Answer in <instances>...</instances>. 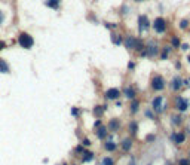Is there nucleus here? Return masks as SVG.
I'll list each match as a JSON object with an SVG mask.
<instances>
[{"label":"nucleus","mask_w":190,"mask_h":165,"mask_svg":"<svg viewBox=\"0 0 190 165\" xmlns=\"http://www.w3.org/2000/svg\"><path fill=\"white\" fill-rule=\"evenodd\" d=\"M129 129H131L132 133H137V124H135V122H131V125H129Z\"/></svg>","instance_id":"5701e85b"},{"label":"nucleus","mask_w":190,"mask_h":165,"mask_svg":"<svg viewBox=\"0 0 190 165\" xmlns=\"http://www.w3.org/2000/svg\"><path fill=\"white\" fill-rule=\"evenodd\" d=\"M46 5L49 7H52V9H58V6H59V0H48Z\"/></svg>","instance_id":"ddd939ff"},{"label":"nucleus","mask_w":190,"mask_h":165,"mask_svg":"<svg viewBox=\"0 0 190 165\" xmlns=\"http://www.w3.org/2000/svg\"><path fill=\"white\" fill-rule=\"evenodd\" d=\"M189 61H190V57H189Z\"/></svg>","instance_id":"c9c22d12"},{"label":"nucleus","mask_w":190,"mask_h":165,"mask_svg":"<svg viewBox=\"0 0 190 165\" xmlns=\"http://www.w3.org/2000/svg\"><path fill=\"white\" fill-rule=\"evenodd\" d=\"M71 113H73L74 116H77V113H79V110H77V109H71Z\"/></svg>","instance_id":"7c9ffc66"},{"label":"nucleus","mask_w":190,"mask_h":165,"mask_svg":"<svg viewBox=\"0 0 190 165\" xmlns=\"http://www.w3.org/2000/svg\"><path fill=\"white\" fill-rule=\"evenodd\" d=\"M125 94H126V97L131 98V100L135 97V91H134L132 88H126V89H125Z\"/></svg>","instance_id":"dca6fc26"},{"label":"nucleus","mask_w":190,"mask_h":165,"mask_svg":"<svg viewBox=\"0 0 190 165\" xmlns=\"http://www.w3.org/2000/svg\"><path fill=\"white\" fill-rule=\"evenodd\" d=\"M9 72V67H7V64L3 61V60H0V73H7Z\"/></svg>","instance_id":"4468645a"},{"label":"nucleus","mask_w":190,"mask_h":165,"mask_svg":"<svg viewBox=\"0 0 190 165\" xmlns=\"http://www.w3.org/2000/svg\"><path fill=\"white\" fill-rule=\"evenodd\" d=\"M113 42H115V45H120L122 43V37H116V36H113Z\"/></svg>","instance_id":"4be33fe9"},{"label":"nucleus","mask_w":190,"mask_h":165,"mask_svg":"<svg viewBox=\"0 0 190 165\" xmlns=\"http://www.w3.org/2000/svg\"><path fill=\"white\" fill-rule=\"evenodd\" d=\"M102 165H113V159L111 158H104L102 159Z\"/></svg>","instance_id":"412c9836"},{"label":"nucleus","mask_w":190,"mask_h":165,"mask_svg":"<svg viewBox=\"0 0 190 165\" xmlns=\"http://www.w3.org/2000/svg\"><path fill=\"white\" fill-rule=\"evenodd\" d=\"M153 27H154V30H156L158 33H163L166 30V21L163 18H156L154 22H153Z\"/></svg>","instance_id":"7ed1b4c3"},{"label":"nucleus","mask_w":190,"mask_h":165,"mask_svg":"<svg viewBox=\"0 0 190 165\" xmlns=\"http://www.w3.org/2000/svg\"><path fill=\"white\" fill-rule=\"evenodd\" d=\"M180 86H181V79L180 77H174V80H172V89L177 91V89H180Z\"/></svg>","instance_id":"9b49d317"},{"label":"nucleus","mask_w":190,"mask_h":165,"mask_svg":"<svg viewBox=\"0 0 190 165\" xmlns=\"http://www.w3.org/2000/svg\"><path fill=\"white\" fill-rule=\"evenodd\" d=\"M172 45H174V46H178V45H180V40H178L177 37H174V39H172Z\"/></svg>","instance_id":"393cba45"},{"label":"nucleus","mask_w":190,"mask_h":165,"mask_svg":"<svg viewBox=\"0 0 190 165\" xmlns=\"http://www.w3.org/2000/svg\"><path fill=\"white\" fill-rule=\"evenodd\" d=\"M180 120H181V119L177 118V116H175V118H172V122H174V125H178V124H180Z\"/></svg>","instance_id":"bb28decb"},{"label":"nucleus","mask_w":190,"mask_h":165,"mask_svg":"<svg viewBox=\"0 0 190 165\" xmlns=\"http://www.w3.org/2000/svg\"><path fill=\"white\" fill-rule=\"evenodd\" d=\"M131 110H132V113H137V110H138V101L132 98V104H131Z\"/></svg>","instance_id":"6ab92c4d"},{"label":"nucleus","mask_w":190,"mask_h":165,"mask_svg":"<svg viewBox=\"0 0 190 165\" xmlns=\"http://www.w3.org/2000/svg\"><path fill=\"white\" fill-rule=\"evenodd\" d=\"M18 43H20V45H21L22 48L28 49V48H31V46H33L34 40H33V37L30 36V34L22 33V34H20V37H18Z\"/></svg>","instance_id":"f257e3e1"},{"label":"nucleus","mask_w":190,"mask_h":165,"mask_svg":"<svg viewBox=\"0 0 190 165\" xmlns=\"http://www.w3.org/2000/svg\"><path fill=\"white\" fill-rule=\"evenodd\" d=\"M146 52H147V55H156L158 54V46H156V43H154V42H149V46H147V51H146Z\"/></svg>","instance_id":"423d86ee"},{"label":"nucleus","mask_w":190,"mask_h":165,"mask_svg":"<svg viewBox=\"0 0 190 165\" xmlns=\"http://www.w3.org/2000/svg\"><path fill=\"white\" fill-rule=\"evenodd\" d=\"M180 165H190V162H189V159H181Z\"/></svg>","instance_id":"a878e982"},{"label":"nucleus","mask_w":190,"mask_h":165,"mask_svg":"<svg viewBox=\"0 0 190 165\" xmlns=\"http://www.w3.org/2000/svg\"><path fill=\"white\" fill-rule=\"evenodd\" d=\"M108 126H110V129H111V131H116V129H119L120 124H119V120H117V119H111Z\"/></svg>","instance_id":"9d476101"},{"label":"nucleus","mask_w":190,"mask_h":165,"mask_svg":"<svg viewBox=\"0 0 190 165\" xmlns=\"http://www.w3.org/2000/svg\"><path fill=\"white\" fill-rule=\"evenodd\" d=\"M115 147H116V146H115L113 143H107V144H106V149H107V150H115Z\"/></svg>","instance_id":"b1692460"},{"label":"nucleus","mask_w":190,"mask_h":165,"mask_svg":"<svg viewBox=\"0 0 190 165\" xmlns=\"http://www.w3.org/2000/svg\"><path fill=\"white\" fill-rule=\"evenodd\" d=\"M174 140H175V143H183L186 140V135L184 134H174Z\"/></svg>","instance_id":"2eb2a0df"},{"label":"nucleus","mask_w":190,"mask_h":165,"mask_svg":"<svg viewBox=\"0 0 190 165\" xmlns=\"http://www.w3.org/2000/svg\"><path fill=\"white\" fill-rule=\"evenodd\" d=\"M177 107H178L180 112H184V110L187 109V100L178 97V98H177Z\"/></svg>","instance_id":"0eeeda50"},{"label":"nucleus","mask_w":190,"mask_h":165,"mask_svg":"<svg viewBox=\"0 0 190 165\" xmlns=\"http://www.w3.org/2000/svg\"><path fill=\"white\" fill-rule=\"evenodd\" d=\"M2 21H3V14L0 12V24H2Z\"/></svg>","instance_id":"473e14b6"},{"label":"nucleus","mask_w":190,"mask_h":165,"mask_svg":"<svg viewBox=\"0 0 190 165\" xmlns=\"http://www.w3.org/2000/svg\"><path fill=\"white\" fill-rule=\"evenodd\" d=\"M137 40H138V39L128 37V39H126V46H128V48H132V49H135V46H137Z\"/></svg>","instance_id":"1a4fd4ad"},{"label":"nucleus","mask_w":190,"mask_h":165,"mask_svg":"<svg viewBox=\"0 0 190 165\" xmlns=\"http://www.w3.org/2000/svg\"><path fill=\"white\" fill-rule=\"evenodd\" d=\"M152 86H153V89H156V91H162L165 88V80H163V77L162 76H154L153 80H152Z\"/></svg>","instance_id":"f03ea898"},{"label":"nucleus","mask_w":190,"mask_h":165,"mask_svg":"<svg viewBox=\"0 0 190 165\" xmlns=\"http://www.w3.org/2000/svg\"><path fill=\"white\" fill-rule=\"evenodd\" d=\"M3 46H5V43H3V42H0V49H2Z\"/></svg>","instance_id":"72a5a7b5"},{"label":"nucleus","mask_w":190,"mask_h":165,"mask_svg":"<svg viewBox=\"0 0 190 165\" xmlns=\"http://www.w3.org/2000/svg\"><path fill=\"white\" fill-rule=\"evenodd\" d=\"M134 67H135V64H134V63H129V64H128V68H129V70H132Z\"/></svg>","instance_id":"c756f323"},{"label":"nucleus","mask_w":190,"mask_h":165,"mask_svg":"<svg viewBox=\"0 0 190 165\" xmlns=\"http://www.w3.org/2000/svg\"><path fill=\"white\" fill-rule=\"evenodd\" d=\"M162 101H163V98H162V97H156V98L153 100V107H154V110L160 112V106H162Z\"/></svg>","instance_id":"6e6552de"},{"label":"nucleus","mask_w":190,"mask_h":165,"mask_svg":"<svg viewBox=\"0 0 190 165\" xmlns=\"http://www.w3.org/2000/svg\"><path fill=\"white\" fill-rule=\"evenodd\" d=\"M104 110H106L104 106H102V107H95V109H94V113H95V115H101Z\"/></svg>","instance_id":"aec40b11"},{"label":"nucleus","mask_w":190,"mask_h":165,"mask_svg":"<svg viewBox=\"0 0 190 165\" xmlns=\"http://www.w3.org/2000/svg\"><path fill=\"white\" fill-rule=\"evenodd\" d=\"M138 27H140V31H144L149 28V20L146 15H141L140 18H138Z\"/></svg>","instance_id":"20e7f679"},{"label":"nucleus","mask_w":190,"mask_h":165,"mask_svg":"<svg viewBox=\"0 0 190 165\" xmlns=\"http://www.w3.org/2000/svg\"><path fill=\"white\" fill-rule=\"evenodd\" d=\"M106 131H107V129H106L104 126H101V128L98 129V134H97L98 138H104V137H106Z\"/></svg>","instance_id":"a211bd4d"},{"label":"nucleus","mask_w":190,"mask_h":165,"mask_svg":"<svg viewBox=\"0 0 190 165\" xmlns=\"http://www.w3.org/2000/svg\"><path fill=\"white\" fill-rule=\"evenodd\" d=\"M180 25H181V28H186L187 25H189V22H187V21L184 20V21H181V24H180Z\"/></svg>","instance_id":"cd10ccee"},{"label":"nucleus","mask_w":190,"mask_h":165,"mask_svg":"<svg viewBox=\"0 0 190 165\" xmlns=\"http://www.w3.org/2000/svg\"><path fill=\"white\" fill-rule=\"evenodd\" d=\"M137 2H141V0H137Z\"/></svg>","instance_id":"f704fd0d"},{"label":"nucleus","mask_w":190,"mask_h":165,"mask_svg":"<svg viewBox=\"0 0 190 165\" xmlns=\"http://www.w3.org/2000/svg\"><path fill=\"white\" fill-rule=\"evenodd\" d=\"M168 52H169V49H166V48H165V49H163V54H162V58H166V57H168Z\"/></svg>","instance_id":"c85d7f7f"},{"label":"nucleus","mask_w":190,"mask_h":165,"mask_svg":"<svg viewBox=\"0 0 190 165\" xmlns=\"http://www.w3.org/2000/svg\"><path fill=\"white\" fill-rule=\"evenodd\" d=\"M92 158H94V153L92 152H85V155H83V161L85 162H89Z\"/></svg>","instance_id":"f3484780"},{"label":"nucleus","mask_w":190,"mask_h":165,"mask_svg":"<svg viewBox=\"0 0 190 165\" xmlns=\"http://www.w3.org/2000/svg\"><path fill=\"white\" fill-rule=\"evenodd\" d=\"M131 146H132V141L129 140V138H126V140H123V143H122V149L123 150H131Z\"/></svg>","instance_id":"f8f14e48"},{"label":"nucleus","mask_w":190,"mask_h":165,"mask_svg":"<svg viewBox=\"0 0 190 165\" xmlns=\"http://www.w3.org/2000/svg\"><path fill=\"white\" fill-rule=\"evenodd\" d=\"M119 89L117 88H110L108 91H107V94H106V97L108 98V100H116V98H119Z\"/></svg>","instance_id":"39448f33"},{"label":"nucleus","mask_w":190,"mask_h":165,"mask_svg":"<svg viewBox=\"0 0 190 165\" xmlns=\"http://www.w3.org/2000/svg\"><path fill=\"white\" fill-rule=\"evenodd\" d=\"M147 140H149V141H153V140H154V137H153V135H149V137H147Z\"/></svg>","instance_id":"2f4dec72"}]
</instances>
